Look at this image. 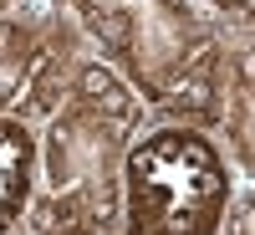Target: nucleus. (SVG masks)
Returning <instances> with one entry per match:
<instances>
[{"label":"nucleus","mask_w":255,"mask_h":235,"mask_svg":"<svg viewBox=\"0 0 255 235\" xmlns=\"http://www.w3.org/2000/svg\"><path fill=\"white\" fill-rule=\"evenodd\" d=\"M199 5L230 36V46H255V0H199Z\"/></svg>","instance_id":"7"},{"label":"nucleus","mask_w":255,"mask_h":235,"mask_svg":"<svg viewBox=\"0 0 255 235\" xmlns=\"http://www.w3.org/2000/svg\"><path fill=\"white\" fill-rule=\"evenodd\" d=\"M225 235H255V189L250 184L235 189V205L225 215Z\"/></svg>","instance_id":"8"},{"label":"nucleus","mask_w":255,"mask_h":235,"mask_svg":"<svg viewBox=\"0 0 255 235\" xmlns=\"http://www.w3.org/2000/svg\"><path fill=\"white\" fill-rule=\"evenodd\" d=\"M87 51L138 92L153 123L220 128L230 36L199 0H61Z\"/></svg>","instance_id":"2"},{"label":"nucleus","mask_w":255,"mask_h":235,"mask_svg":"<svg viewBox=\"0 0 255 235\" xmlns=\"http://www.w3.org/2000/svg\"><path fill=\"white\" fill-rule=\"evenodd\" d=\"M148 123L138 92L92 56L41 123L36 200L15 235H123V164Z\"/></svg>","instance_id":"1"},{"label":"nucleus","mask_w":255,"mask_h":235,"mask_svg":"<svg viewBox=\"0 0 255 235\" xmlns=\"http://www.w3.org/2000/svg\"><path fill=\"white\" fill-rule=\"evenodd\" d=\"M235 189L215 128L148 123L123 164V235H225Z\"/></svg>","instance_id":"3"},{"label":"nucleus","mask_w":255,"mask_h":235,"mask_svg":"<svg viewBox=\"0 0 255 235\" xmlns=\"http://www.w3.org/2000/svg\"><path fill=\"white\" fill-rule=\"evenodd\" d=\"M87 61V36L61 0H0V113L41 128Z\"/></svg>","instance_id":"4"},{"label":"nucleus","mask_w":255,"mask_h":235,"mask_svg":"<svg viewBox=\"0 0 255 235\" xmlns=\"http://www.w3.org/2000/svg\"><path fill=\"white\" fill-rule=\"evenodd\" d=\"M36 174H41V128L15 113H0V235L20 230L36 200Z\"/></svg>","instance_id":"5"},{"label":"nucleus","mask_w":255,"mask_h":235,"mask_svg":"<svg viewBox=\"0 0 255 235\" xmlns=\"http://www.w3.org/2000/svg\"><path fill=\"white\" fill-rule=\"evenodd\" d=\"M220 143L235 164L240 184L255 189V46H230L225 61V108H220Z\"/></svg>","instance_id":"6"}]
</instances>
